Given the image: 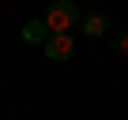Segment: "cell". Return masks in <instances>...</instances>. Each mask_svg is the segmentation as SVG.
Wrapping results in <instances>:
<instances>
[{"mask_svg":"<svg viewBox=\"0 0 128 120\" xmlns=\"http://www.w3.org/2000/svg\"><path fill=\"white\" fill-rule=\"evenodd\" d=\"M45 38H49V23L45 19H30L26 26H23V41H30V45H45Z\"/></svg>","mask_w":128,"mask_h":120,"instance_id":"cell-3","label":"cell"},{"mask_svg":"<svg viewBox=\"0 0 128 120\" xmlns=\"http://www.w3.org/2000/svg\"><path fill=\"white\" fill-rule=\"evenodd\" d=\"M49 34H68L72 26H79V4L76 0H53L49 11H45Z\"/></svg>","mask_w":128,"mask_h":120,"instance_id":"cell-1","label":"cell"},{"mask_svg":"<svg viewBox=\"0 0 128 120\" xmlns=\"http://www.w3.org/2000/svg\"><path fill=\"white\" fill-rule=\"evenodd\" d=\"M106 26H109L106 15H87V19H83V34H90V38H102Z\"/></svg>","mask_w":128,"mask_h":120,"instance_id":"cell-4","label":"cell"},{"mask_svg":"<svg viewBox=\"0 0 128 120\" xmlns=\"http://www.w3.org/2000/svg\"><path fill=\"white\" fill-rule=\"evenodd\" d=\"M45 56L49 60H72L76 56V38L72 34H49L45 38Z\"/></svg>","mask_w":128,"mask_h":120,"instance_id":"cell-2","label":"cell"},{"mask_svg":"<svg viewBox=\"0 0 128 120\" xmlns=\"http://www.w3.org/2000/svg\"><path fill=\"white\" fill-rule=\"evenodd\" d=\"M117 49H120V56H128V30L117 34Z\"/></svg>","mask_w":128,"mask_h":120,"instance_id":"cell-5","label":"cell"}]
</instances>
